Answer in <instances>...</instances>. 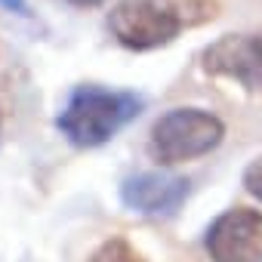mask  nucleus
I'll list each match as a JSON object with an SVG mask.
<instances>
[{
	"label": "nucleus",
	"instance_id": "6",
	"mask_svg": "<svg viewBox=\"0 0 262 262\" xmlns=\"http://www.w3.org/2000/svg\"><path fill=\"white\" fill-rule=\"evenodd\" d=\"M191 182L173 173H136L123 179L120 185V201L142 216H173L182 201L188 198Z\"/></svg>",
	"mask_w": 262,
	"mask_h": 262
},
{
	"label": "nucleus",
	"instance_id": "4",
	"mask_svg": "<svg viewBox=\"0 0 262 262\" xmlns=\"http://www.w3.org/2000/svg\"><path fill=\"white\" fill-rule=\"evenodd\" d=\"M207 253L213 262H262V213L231 207L207 228Z\"/></svg>",
	"mask_w": 262,
	"mask_h": 262
},
{
	"label": "nucleus",
	"instance_id": "3",
	"mask_svg": "<svg viewBox=\"0 0 262 262\" xmlns=\"http://www.w3.org/2000/svg\"><path fill=\"white\" fill-rule=\"evenodd\" d=\"M225 139V123L204 108H170L151 126L148 151L161 167L198 161L219 148Z\"/></svg>",
	"mask_w": 262,
	"mask_h": 262
},
{
	"label": "nucleus",
	"instance_id": "1",
	"mask_svg": "<svg viewBox=\"0 0 262 262\" xmlns=\"http://www.w3.org/2000/svg\"><path fill=\"white\" fill-rule=\"evenodd\" d=\"M216 0H117L108 13L111 37L136 53L173 43L185 28L216 19Z\"/></svg>",
	"mask_w": 262,
	"mask_h": 262
},
{
	"label": "nucleus",
	"instance_id": "9",
	"mask_svg": "<svg viewBox=\"0 0 262 262\" xmlns=\"http://www.w3.org/2000/svg\"><path fill=\"white\" fill-rule=\"evenodd\" d=\"M62 4H68V7H77V10H93V7H102V4H108V0H62Z\"/></svg>",
	"mask_w": 262,
	"mask_h": 262
},
{
	"label": "nucleus",
	"instance_id": "7",
	"mask_svg": "<svg viewBox=\"0 0 262 262\" xmlns=\"http://www.w3.org/2000/svg\"><path fill=\"white\" fill-rule=\"evenodd\" d=\"M86 262H148L126 237H108L102 241Z\"/></svg>",
	"mask_w": 262,
	"mask_h": 262
},
{
	"label": "nucleus",
	"instance_id": "5",
	"mask_svg": "<svg viewBox=\"0 0 262 262\" xmlns=\"http://www.w3.org/2000/svg\"><path fill=\"white\" fill-rule=\"evenodd\" d=\"M201 68L210 77L234 80L247 93L262 96V34H225L213 40L201 56Z\"/></svg>",
	"mask_w": 262,
	"mask_h": 262
},
{
	"label": "nucleus",
	"instance_id": "2",
	"mask_svg": "<svg viewBox=\"0 0 262 262\" xmlns=\"http://www.w3.org/2000/svg\"><path fill=\"white\" fill-rule=\"evenodd\" d=\"M142 96L129 90H105L96 83H80L71 90L65 108L56 117L59 133L74 148H99L142 111Z\"/></svg>",
	"mask_w": 262,
	"mask_h": 262
},
{
	"label": "nucleus",
	"instance_id": "8",
	"mask_svg": "<svg viewBox=\"0 0 262 262\" xmlns=\"http://www.w3.org/2000/svg\"><path fill=\"white\" fill-rule=\"evenodd\" d=\"M244 188L262 204V158H256V161H250V167L244 170Z\"/></svg>",
	"mask_w": 262,
	"mask_h": 262
}]
</instances>
